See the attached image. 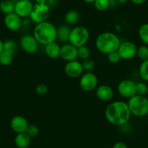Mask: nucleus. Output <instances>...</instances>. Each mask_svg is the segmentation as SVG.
<instances>
[{
	"label": "nucleus",
	"mask_w": 148,
	"mask_h": 148,
	"mask_svg": "<svg viewBox=\"0 0 148 148\" xmlns=\"http://www.w3.org/2000/svg\"><path fill=\"white\" fill-rule=\"evenodd\" d=\"M132 3L135 4H137V5H140V4H144V3L146 2L147 0H130Z\"/></svg>",
	"instance_id": "f704fd0d"
},
{
	"label": "nucleus",
	"mask_w": 148,
	"mask_h": 148,
	"mask_svg": "<svg viewBox=\"0 0 148 148\" xmlns=\"http://www.w3.org/2000/svg\"><path fill=\"white\" fill-rule=\"evenodd\" d=\"M81 64H82L84 71H86V72H91V70L94 69V66H95V62H94V60L91 59L84 60Z\"/></svg>",
	"instance_id": "7c9ffc66"
},
{
	"label": "nucleus",
	"mask_w": 148,
	"mask_h": 148,
	"mask_svg": "<svg viewBox=\"0 0 148 148\" xmlns=\"http://www.w3.org/2000/svg\"><path fill=\"white\" fill-rule=\"evenodd\" d=\"M121 59L131 60L136 56L137 47L136 44L131 41H124L120 43L117 51Z\"/></svg>",
	"instance_id": "1a4fd4ad"
},
{
	"label": "nucleus",
	"mask_w": 148,
	"mask_h": 148,
	"mask_svg": "<svg viewBox=\"0 0 148 148\" xmlns=\"http://www.w3.org/2000/svg\"><path fill=\"white\" fill-rule=\"evenodd\" d=\"M14 9L15 3L11 0H2L0 2V10L5 15L14 12Z\"/></svg>",
	"instance_id": "aec40b11"
},
{
	"label": "nucleus",
	"mask_w": 148,
	"mask_h": 148,
	"mask_svg": "<svg viewBox=\"0 0 148 148\" xmlns=\"http://www.w3.org/2000/svg\"><path fill=\"white\" fill-rule=\"evenodd\" d=\"M71 29L67 26H59L57 28V39L60 43L65 44L69 43Z\"/></svg>",
	"instance_id": "a211bd4d"
},
{
	"label": "nucleus",
	"mask_w": 148,
	"mask_h": 148,
	"mask_svg": "<svg viewBox=\"0 0 148 148\" xmlns=\"http://www.w3.org/2000/svg\"><path fill=\"white\" fill-rule=\"evenodd\" d=\"M13 61V55L9 52L3 51L0 53V64L7 66L11 64Z\"/></svg>",
	"instance_id": "5701e85b"
},
{
	"label": "nucleus",
	"mask_w": 148,
	"mask_h": 148,
	"mask_svg": "<svg viewBox=\"0 0 148 148\" xmlns=\"http://www.w3.org/2000/svg\"><path fill=\"white\" fill-rule=\"evenodd\" d=\"M94 6L96 10L98 11H105L110 7V1L109 0H95L94 2Z\"/></svg>",
	"instance_id": "bb28decb"
},
{
	"label": "nucleus",
	"mask_w": 148,
	"mask_h": 148,
	"mask_svg": "<svg viewBox=\"0 0 148 148\" xmlns=\"http://www.w3.org/2000/svg\"><path fill=\"white\" fill-rule=\"evenodd\" d=\"M80 20V14L75 10H71L68 12L65 16V20L68 24L75 25Z\"/></svg>",
	"instance_id": "412c9836"
},
{
	"label": "nucleus",
	"mask_w": 148,
	"mask_h": 148,
	"mask_svg": "<svg viewBox=\"0 0 148 148\" xmlns=\"http://www.w3.org/2000/svg\"><path fill=\"white\" fill-rule=\"evenodd\" d=\"M98 78L93 72H86L81 76L79 80L80 88L84 92H91L97 88Z\"/></svg>",
	"instance_id": "6e6552de"
},
{
	"label": "nucleus",
	"mask_w": 148,
	"mask_h": 148,
	"mask_svg": "<svg viewBox=\"0 0 148 148\" xmlns=\"http://www.w3.org/2000/svg\"><path fill=\"white\" fill-rule=\"evenodd\" d=\"M113 148H128V147L126 143H123V142H118V143H115Z\"/></svg>",
	"instance_id": "72a5a7b5"
},
{
	"label": "nucleus",
	"mask_w": 148,
	"mask_h": 148,
	"mask_svg": "<svg viewBox=\"0 0 148 148\" xmlns=\"http://www.w3.org/2000/svg\"><path fill=\"white\" fill-rule=\"evenodd\" d=\"M60 47L56 41L52 42L45 46V53L50 59H57L60 55Z\"/></svg>",
	"instance_id": "f3484780"
},
{
	"label": "nucleus",
	"mask_w": 148,
	"mask_h": 148,
	"mask_svg": "<svg viewBox=\"0 0 148 148\" xmlns=\"http://www.w3.org/2000/svg\"><path fill=\"white\" fill-rule=\"evenodd\" d=\"M136 56L142 62L148 59V46L142 45L137 48Z\"/></svg>",
	"instance_id": "a878e982"
},
{
	"label": "nucleus",
	"mask_w": 148,
	"mask_h": 148,
	"mask_svg": "<svg viewBox=\"0 0 148 148\" xmlns=\"http://www.w3.org/2000/svg\"><path fill=\"white\" fill-rule=\"evenodd\" d=\"M30 142L31 138L26 132L17 134L15 138V144L18 148H27L30 145Z\"/></svg>",
	"instance_id": "6ab92c4d"
},
{
	"label": "nucleus",
	"mask_w": 148,
	"mask_h": 148,
	"mask_svg": "<svg viewBox=\"0 0 148 148\" xmlns=\"http://www.w3.org/2000/svg\"><path fill=\"white\" fill-rule=\"evenodd\" d=\"M3 49L5 51H7L14 55L17 51V44L15 40H7L3 43Z\"/></svg>",
	"instance_id": "b1692460"
},
{
	"label": "nucleus",
	"mask_w": 148,
	"mask_h": 148,
	"mask_svg": "<svg viewBox=\"0 0 148 148\" xmlns=\"http://www.w3.org/2000/svg\"><path fill=\"white\" fill-rule=\"evenodd\" d=\"M64 71L67 76L69 77L76 78L83 75L84 69L81 62L75 60L67 62L64 67Z\"/></svg>",
	"instance_id": "f8f14e48"
},
{
	"label": "nucleus",
	"mask_w": 148,
	"mask_h": 148,
	"mask_svg": "<svg viewBox=\"0 0 148 148\" xmlns=\"http://www.w3.org/2000/svg\"><path fill=\"white\" fill-rule=\"evenodd\" d=\"M33 36L39 44L46 46L56 40L57 28L49 22H43L36 25Z\"/></svg>",
	"instance_id": "f03ea898"
},
{
	"label": "nucleus",
	"mask_w": 148,
	"mask_h": 148,
	"mask_svg": "<svg viewBox=\"0 0 148 148\" xmlns=\"http://www.w3.org/2000/svg\"><path fill=\"white\" fill-rule=\"evenodd\" d=\"M36 4H46V0H36Z\"/></svg>",
	"instance_id": "4c0bfd02"
},
{
	"label": "nucleus",
	"mask_w": 148,
	"mask_h": 148,
	"mask_svg": "<svg viewBox=\"0 0 148 148\" xmlns=\"http://www.w3.org/2000/svg\"><path fill=\"white\" fill-rule=\"evenodd\" d=\"M96 95L100 101H109L114 96V91L109 85H101L96 89Z\"/></svg>",
	"instance_id": "dca6fc26"
},
{
	"label": "nucleus",
	"mask_w": 148,
	"mask_h": 148,
	"mask_svg": "<svg viewBox=\"0 0 148 148\" xmlns=\"http://www.w3.org/2000/svg\"><path fill=\"white\" fill-rule=\"evenodd\" d=\"M136 95H142V96H145L148 92V86L145 82H139L136 83Z\"/></svg>",
	"instance_id": "c85d7f7f"
},
{
	"label": "nucleus",
	"mask_w": 148,
	"mask_h": 148,
	"mask_svg": "<svg viewBox=\"0 0 148 148\" xmlns=\"http://www.w3.org/2000/svg\"><path fill=\"white\" fill-rule=\"evenodd\" d=\"M78 58L83 60L89 59L91 56V51L86 46H83L78 48Z\"/></svg>",
	"instance_id": "cd10ccee"
},
{
	"label": "nucleus",
	"mask_w": 148,
	"mask_h": 148,
	"mask_svg": "<svg viewBox=\"0 0 148 148\" xmlns=\"http://www.w3.org/2000/svg\"><path fill=\"white\" fill-rule=\"evenodd\" d=\"M20 45L25 52L28 53H34L38 51L39 43L33 37V36L27 34L22 36L20 40Z\"/></svg>",
	"instance_id": "9d476101"
},
{
	"label": "nucleus",
	"mask_w": 148,
	"mask_h": 148,
	"mask_svg": "<svg viewBox=\"0 0 148 148\" xmlns=\"http://www.w3.org/2000/svg\"><path fill=\"white\" fill-rule=\"evenodd\" d=\"M48 87L45 84H39L36 88V92L39 95H44L47 93Z\"/></svg>",
	"instance_id": "473e14b6"
},
{
	"label": "nucleus",
	"mask_w": 148,
	"mask_h": 148,
	"mask_svg": "<svg viewBox=\"0 0 148 148\" xmlns=\"http://www.w3.org/2000/svg\"><path fill=\"white\" fill-rule=\"evenodd\" d=\"M139 75L142 80L148 82V59L142 62L139 66Z\"/></svg>",
	"instance_id": "393cba45"
},
{
	"label": "nucleus",
	"mask_w": 148,
	"mask_h": 148,
	"mask_svg": "<svg viewBox=\"0 0 148 148\" xmlns=\"http://www.w3.org/2000/svg\"><path fill=\"white\" fill-rule=\"evenodd\" d=\"M136 82L132 79H123L118 83L117 90L120 96L125 98H131L136 95Z\"/></svg>",
	"instance_id": "0eeeda50"
},
{
	"label": "nucleus",
	"mask_w": 148,
	"mask_h": 148,
	"mask_svg": "<svg viewBox=\"0 0 148 148\" xmlns=\"http://www.w3.org/2000/svg\"><path fill=\"white\" fill-rule=\"evenodd\" d=\"M26 133L30 137V138L36 137V136L39 134V127L36 125H35V124H29L27 130H26Z\"/></svg>",
	"instance_id": "c756f323"
},
{
	"label": "nucleus",
	"mask_w": 148,
	"mask_h": 148,
	"mask_svg": "<svg viewBox=\"0 0 148 148\" xmlns=\"http://www.w3.org/2000/svg\"><path fill=\"white\" fill-rule=\"evenodd\" d=\"M106 119L109 123L115 126H123L127 124L131 118L130 112L127 103L116 101L109 104L104 111Z\"/></svg>",
	"instance_id": "f257e3e1"
},
{
	"label": "nucleus",
	"mask_w": 148,
	"mask_h": 148,
	"mask_svg": "<svg viewBox=\"0 0 148 148\" xmlns=\"http://www.w3.org/2000/svg\"><path fill=\"white\" fill-rule=\"evenodd\" d=\"M4 23L6 27L11 31H17L23 25V20L15 12L5 15Z\"/></svg>",
	"instance_id": "4468645a"
},
{
	"label": "nucleus",
	"mask_w": 148,
	"mask_h": 148,
	"mask_svg": "<svg viewBox=\"0 0 148 148\" xmlns=\"http://www.w3.org/2000/svg\"><path fill=\"white\" fill-rule=\"evenodd\" d=\"M59 56L67 62L76 60L77 58H78V48L75 47L69 43L63 44L60 47Z\"/></svg>",
	"instance_id": "ddd939ff"
},
{
	"label": "nucleus",
	"mask_w": 148,
	"mask_h": 148,
	"mask_svg": "<svg viewBox=\"0 0 148 148\" xmlns=\"http://www.w3.org/2000/svg\"><path fill=\"white\" fill-rule=\"evenodd\" d=\"M129 0H116V2L117 4H126Z\"/></svg>",
	"instance_id": "c9c22d12"
},
{
	"label": "nucleus",
	"mask_w": 148,
	"mask_h": 148,
	"mask_svg": "<svg viewBox=\"0 0 148 148\" xmlns=\"http://www.w3.org/2000/svg\"><path fill=\"white\" fill-rule=\"evenodd\" d=\"M50 13V8L46 4H36L33 5V10L30 13V20L35 24L46 21Z\"/></svg>",
	"instance_id": "423d86ee"
},
{
	"label": "nucleus",
	"mask_w": 148,
	"mask_h": 148,
	"mask_svg": "<svg viewBox=\"0 0 148 148\" xmlns=\"http://www.w3.org/2000/svg\"><path fill=\"white\" fill-rule=\"evenodd\" d=\"M107 59H108V61L110 62V63L117 64L120 62L121 58H120L118 52L114 51L109 53V54H107Z\"/></svg>",
	"instance_id": "2f4dec72"
},
{
	"label": "nucleus",
	"mask_w": 148,
	"mask_h": 148,
	"mask_svg": "<svg viewBox=\"0 0 148 148\" xmlns=\"http://www.w3.org/2000/svg\"><path fill=\"white\" fill-rule=\"evenodd\" d=\"M3 43H4V42L0 39V53L4 51V49H3Z\"/></svg>",
	"instance_id": "e433bc0d"
},
{
	"label": "nucleus",
	"mask_w": 148,
	"mask_h": 148,
	"mask_svg": "<svg viewBox=\"0 0 148 148\" xmlns=\"http://www.w3.org/2000/svg\"><path fill=\"white\" fill-rule=\"evenodd\" d=\"M120 45V40L117 35L111 32H104L97 36L95 46L97 50L104 54L117 51Z\"/></svg>",
	"instance_id": "7ed1b4c3"
},
{
	"label": "nucleus",
	"mask_w": 148,
	"mask_h": 148,
	"mask_svg": "<svg viewBox=\"0 0 148 148\" xmlns=\"http://www.w3.org/2000/svg\"><path fill=\"white\" fill-rule=\"evenodd\" d=\"M85 2L88 3V4H91V3H94L95 1V0H84Z\"/></svg>",
	"instance_id": "58836bf2"
},
{
	"label": "nucleus",
	"mask_w": 148,
	"mask_h": 148,
	"mask_svg": "<svg viewBox=\"0 0 148 148\" xmlns=\"http://www.w3.org/2000/svg\"><path fill=\"white\" fill-rule=\"evenodd\" d=\"M33 7V4L30 0H17L15 4L14 12L22 19L26 18L30 16Z\"/></svg>",
	"instance_id": "9b49d317"
},
{
	"label": "nucleus",
	"mask_w": 148,
	"mask_h": 148,
	"mask_svg": "<svg viewBox=\"0 0 148 148\" xmlns=\"http://www.w3.org/2000/svg\"><path fill=\"white\" fill-rule=\"evenodd\" d=\"M132 115L144 117L148 114V98L145 96L136 95L129 98L127 103Z\"/></svg>",
	"instance_id": "20e7f679"
},
{
	"label": "nucleus",
	"mask_w": 148,
	"mask_h": 148,
	"mask_svg": "<svg viewBox=\"0 0 148 148\" xmlns=\"http://www.w3.org/2000/svg\"><path fill=\"white\" fill-rule=\"evenodd\" d=\"M89 38V31L84 26H76L71 30L69 43L76 48L85 46Z\"/></svg>",
	"instance_id": "39448f33"
},
{
	"label": "nucleus",
	"mask_w": 148,
	"mask_h": 148,
	"mask_svg": "<svg viewBox=\"0 0 148 148\" xmlns=\"http://www.w3.org/2000/svg\"><path fill=\"white\" fill-rule=\"evenodd\" d=\"M139 37L144 44L148 46V23H144L139 27Z\"/></svg>",
	"instance_id": "4be33fe9"
},
{
	"label": "nucleus",
	"mask_w": 148,
	"mask_h": 148,
	"mask_svg": "<svg viewBox=\"0 0 148 148\" xmlns=\"http://www.w3.org/2000/svg\"><path fill=\"white\" fill-rule=\"evenodd\" d=\"M28 125L27 119L20 115L14 116L10 121V127L16 134L26 132Z\"/></svg>",
	"instance_id": "2eb2a0df"
}]
</instances>
